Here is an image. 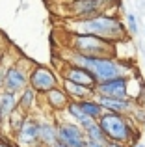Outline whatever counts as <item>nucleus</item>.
I'll use <instances>...</instances> for the list:
<instances>
[{
  "label": "nucleus",
  "mask_w": 145,
  "mask_h": 147,
  "mask_svg": "<svg viewBox=\"0 0 145 147\" xmlns=\"http://www.w3.org/2000/svg\"><path fill=\"white\" fill-rule=\"evenodd\" d=\"M65 114L69 115V121L76 123V125H80V123L86 119V115H84V112H82V108H80L78 100H71L69 106H67V110H65Z\"/></svg>",
  "instance_id": "20"
},
{
  "label": "nucleus",
  "mask_w": 145,
  "mask_h": 147,
  "mask_svg": "<svg viewBox=\"0 0 145 147\" xmlns=\"http://www.w3.org/2000/svg\"><path fill=\"white\" fill-rule=\"evenodd\" d=\"M99 127L102 129L106 140L119 142V144L132 147L140 140V129L134 123V119L128 115H119L113 112H104L99 119Z\"/></svg>",
  "instance_id": "3"
},
{
  "label": "nucleus",
  "mask_w": 145,
  "mask_h": 147,
  "mask_svg": "<svg viewBox=\"0 0 145 147\" xmlns=\"http://www.w3.org/2000/svg\"><path fill=\"white\" fill-rule=\"evenodd\" d=\"M24 119H26V115L22 114L21 110H17L15 114H11L9 117H7V121H6V127H7V132L9 134H17L19 130H21V127H22V123H24Z\"/></svg>",
  "instance_id": "19"
},
{
  "label": "nucleus",
  "mask_w": 145,
  "mask_h": 147,
  "mask_svg": "<svg viewBox=\"0 0 145 147\" xmlns=\"http://www.w3.org/2000/svg\"><path fill=\"white\" fill-rule=\"evenodd\" d=\"M36 106H37V93L28 86L26 90H22L19 93V110L24 115H30Z\"/></svg>",
  "instance_id": "17"
},
{
  "label": "nucleus",
  "mask_w": 145,
  "mask_h": 147,
  "mask_svg": "<svg viewBox=\"0 0 145 147\" xmlns=\"http://www.w3.org/2000/svg\"><path fill=\"white\" fill-rule=\"evenodd\" d=\"M84 132H86L87 142H101V144H106V136H104V132H102V129L99 127L97 121H95L91 127H87Z\"/></svg>",
  "instance_id": "21"
},
{
  "label": "nucleus",
  "mask_w": 145,
  "mask_h": 147,
  "mask_svg": "<svg viewBox=\"0 0 145 147\" xmlns=\"http://www.w3.org/2000/svg\"><path fill=\"white\" fill-rule=\"evenodd\" d=\"M127 32L128 36H136L138 34V19L134 13H127Z\"/></svg>",
  "instance_id": "22"
},
{
  "label": "nucleus",
  "mask_w": 145,
  "mask_h": 147,
  "mask_svg": "<svg viewBox=\"0 0 145 147\" xmlns=\"http://www.w3.org/2000/svg\"><path fill=\"white\" fill-rule=\"evenodd\" d=\"M67 49L91 58H115V45L87 34H67Z\"/></svg>",
  "instance_id": "4"
},
{
  "label": "nucleus",
  "mask_w": 145,
  "mask_h": 147,
  "mask_svg": "<svg viewBox=\"0 0 145 147\" xmlns=\"http://www.w3.org/2000/svg\"><path fill=\"white\" fill-rule=\"evenodd\" d=\"M15 144L19 147H36L39 144V129H37V117L34 115H26L24 123H22L21 130L15 134Z\"/></svg>",
  "instance_id": "11"
},
{
  "label": "nucleus",
  "mask_w": 145,
  "mask_h": 147,
  "mask_svg": "<svg viewBox=\"0 0 145 147\" xmlns=\"http://www.w3.org/2000/svg\"><path fill=\"white\" fill-rule=\"evenodd\" d=\"M28 67H26V61H11L7 65L6 71V78H4V91H9V93L19 95L22 90L28 88Z\"/></svg>",
  "instance_id": "7"
},
{
  "label": "nucleus",
  "mask_w": 145,
  "mask_h": 147,
  "mask_svg": "<svg viewBox=\"0 0 145 147\" xmlns=\"http://www.w3.org/2000/svg\"><path fill=\"white\" fill-rule=\"evenodd\" d=\"M58 125V142L67 147H87V138L82 127L72 121H56Z\"/></svg>",
  "instance_id": "8"
},
{
  "label": "nucleus",
  "mask_w": 145,
  "mask_h": 147,
  "mask_svg": "<svg viewBox=\"0 0 145 147\" xmlns=\"http://www.w3.org/2000/svg\"><path fill=\"white\" fill-rule=\"evenodd\" d=\"M87 147H104V144H101V142H87Z\"/></svg>",
  "instance_id": "24"
},
{
  "label": "nucleus",
  "mask_w": 145,
  "mask_h": 147,
  "mask_svg": "<svg viewBox=\"0 0 145 147\" xmlns=\"http://www.w3.org/2000/svg\"><path fill=\"white\" fill-rule=\"evenodd\" d=\"M132 147H145L143 144H140V142H138V144H136V145H132Z\"/></svg>",
  "instance_id": "26"
},
{
  "label": "nucleus",
  "mask_w": 145,
  "mask_h": 147,
  "mask_svg": "<svg viewBox=\"0 0 145 147\" xmlns=\"http://www.w3.org/2000/svg\"><path fill=\"white\" fill-rule=\"evenodd\" d=\"M119 6V0H69L65 9L69 11L72 21H84L97 15H112V11Z\"/></svg>",
  "instance_id": "5"
},
{
  "label": "nucleus",
  "mask_w": 145,
  "mask_h": 147,
  "mask_svg": "<svg viewBox=\"0 0 145 147\" xmlns=\"http://www.w3.org/2000/svg\"><path fill=\"white\" fill-rule=\"evenodd\" d=\"M0 147H2V145H0Z\"/></svg>",
  "instance_id": "29"
},
{
  "label": "nucleus",
  "mask_w": 145,
  "mask_h": 147,
  "mask_svg": "<svg viewBox=\"0 0 145 147\" xmlns=\"http://www.w3.org/2000/svg\"><path fill=\"white\" fill-rule=\"evenodd\" d=\"M69 30L72 34H87L110 43H123L128 39L125 24L115 15H97L84 21H69Z\"/></svg>",
  "instance_id": "2"
},
{
  "label": "nucleus",
  "mask_w": 145,
  "mask_h": 147,
  "mask_svg": "<svg viewBox=\"0 0 145 147\" xmlns=\"http://www.w3.org/2000/svg\"><path fill=\"white\" fill-rule=\"evenodd\" d=\"M78 104H80V108H82L84 115H86V117H91V119H95V121H99V119H101V115L104 114L102 106L99 104V100L95 99V97H91V99H86V100H80Z\"/></svg>",
  "instance_id": "18"
},
{
  "label": "nucleus",
  "mask_w": 145,
  "mask_h": 147,
  "mask_svg": "<svg viewBox=\"0 0 145 147\" xmlns=\"http://www.w3.org/2000/svg\"><path fill=\"white\" fill-rule=\"evenodd\" d=\"M54 147H67V145H63V144H60V142H58V144H56Z\"/></svg>",
  "instance_id": "27"
},
{
  "label": "nucleus",
  "mask_w": 145,
  "mask_h": 147,
  "mask_svg": "<svg viewBox=\"0 0 145 147\" xmlns=\"http://www.w3.org/2000/svg\"><path fill=\"white\" fill-rule=\"evenodd\" d=\"M43 97H45V104H47L52 112H65L67 106H69V102H71L69 95L65 93V90H63L62 86L47 91Z\"/></svg>",
  "instance_id": "14"
},
{
  "label": "nucleus",
  "mask_w": 145,
  "mask_h": 147,
  "mask_svg": "<svg viewBox=\"0 0 145 147\" xmlns=\"http://www.w3.org/2000/svg\"><path fill=\"white\" fill-rule=\"evenodd\" d=\"M28 86L36 91L37 95H45L47 91L58 88V76L50 67L45 65H32L28 75Z\"/></svg>",
  "instance_id": "6"
},
{
  "label": "nucleus",
  "mask_w": 145,
  "mask_h": 147,
  "mask_svg": "<svg viewBox=\"0 0 145 147\" xmlns=\"http://www.w3.org/2000/svg\"><path fill=\"white\" fill-rule=\"evenodd\" d=\"M37 129H39V144L43 147H54L58 144V125H56V121L37 117Z\"/></svg>",
  "instance_id": "13"
},
{
  "label": "nucleus",
  "mask_w": 145,
  "mask_h": 147,
  "mask_svg": "<svg viewBox=\"0 0 145 147\" xmlns=\"http://www.w3.org/2000/svg\"><path fill=\"white\" fill-rule=\"evenodd\" d=\"M2 60H4V56H2V54H0V63H2Z\"/></svg>",
  "instance_id": "28"
},
{
  "label": "nucleus",
  "mask_w": 145,
  "mask_h": 147,
  "mask_svg": "<svg viewBox=\"0 0 145 147\" xmlns=\"http://www.w3.org/2000/svg\"><path fill=\"white\" fill-rule=\"evenodd\" d=\"M4 127V119H2V112H0V129Z\"/></svg>",
  "instance_id": "25"
},
{
  "label": "nucleus",
  "mask_w": 145,
  "mask_h": 147,
  "mask_svg": "<svg viewBox=\"0 0 145 147\" xmlns=\"http://www.w3.org/2000/svg\"><path fill=\"white\" fill-rule=\"evenodd\" d=\"M60 76H62V80H69V82L86 86L93 91L99 84L97 78H95L89 71H86V69H82V67H76V65H71V63H63L62 67H60Z\"/></svg>",
  "instance_id": "10"
},
{
  "label": "nucleus",
  "mask_w": 145,
  "mask_h": 147,
  "mask_svg": "<svg viewBox=\"0 0 145 147\" xmlns=\"http://www.w3.org/2000/svg\"><path fill=\"white\" fill-rule=\"evenodd\" d=\"M95 99L99 100V104L102 106L104 112H113V114L128 115V117H132L136 108L140 106L136 100H130V99H108V97H97V95H95Z\"/></svg>",
  "instance_id": "12"
},
{
  "label": "nucleus",
  "mask_w": 145,
  "mask_h": 147,
  "mask_svg": "<svg viewBox=\"0 0 145 147\" xmlns=\"http://www.w3.org/2000/svg\"><path fill=\"white\" fill-rule=\"evenodd\" d=\"M19 110V95L9 93V91H2L0 93V112H2V119H4V125H6L7 117L11 114Z\"/></svg>",
  "instance_id": "16"
},
{
  "label": "nucleus",
  "mask_w": 145,
  "mask_h": 147,
  "mask_svg": "<svg viewBox=\"0 0 145 147\" xmlns=\"http://www.w3.org/2000/svg\"><path fill=\"white\" fill-rule=\"evenodd\" d=\"M63 60H65V63L89 71L97 78V82H104V80L112 78H132V65L125 61L123 58H91L65 49Z\"/></svg>",
  "instance_id": "1"
},
{
  "label": "nucleus",
  "mask_w": 145,
  "mask_h": 147,
  "mask_svg": "<svg viewBox=\"0 0 145 147\" xmlns=\"http://www.w3.org/2000/svg\"><path fill=\"white\" fill-rule=\"evenodd\" d=\"M128 80L130 78H112L99 82L95 88V95L108 99H128Z\"/></svg>",
  "instance_id": "9"
},
{
  "label": "nucleus",
  "mask_w": 145,
  "mask_h": 147,
  "mask_svg": "<svg viewBox=\"0 0 145 147\" xmlns=\"http://www.w3.org/2000/svg\"><path fill=\"white\" fill-rule=\"evenodd\" d=\"M104 147H127V145L119 144V142H112V140H106V144H104Z\"/></svg>",
  "instance_id": "23"
},
{
  "label": "nucleus",
  "mask_w": 145,
  "mask_h": 147,
  "mask_svg": "<svg viewBox=\"0 0 145 147\" xmlns=\"http://www.w3.org/2000/svg\"><path fill=\"white\" fill-rule=\"evenodd\" d=\"M62 88L65 90V93L69 95L71 100H86V99H91L95 97V91L89 90L86 86H80V84H75V82H69V80H62Z\"/></svg>",
  "instance_id": "15"
}]
</instances>
